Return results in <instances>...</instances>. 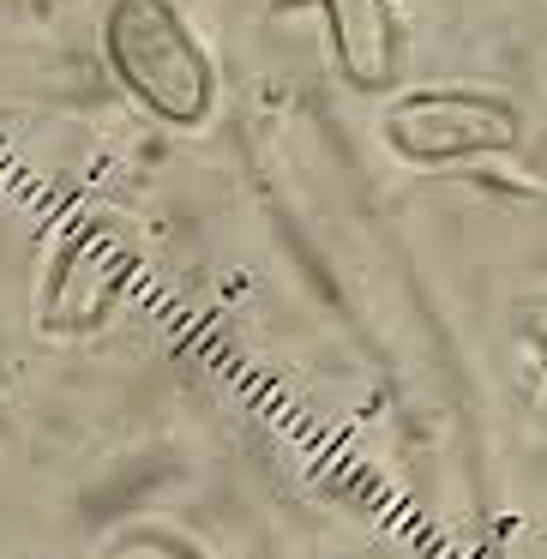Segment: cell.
Masks as SVG:
<instances>
[{"mask_svg":"<svg viewBox=\"0 0 547 559\" xmlns=\"http://www.w3.org/2000/svg\"><path fill=\"white\" fill-rule=\"evenodd\" d=\"M379 133L397 157L439 169V163L511 151L523 139V115L499 91H403V97H391Z\"/></svg>","mask_w":547,"mask_h":559,"instance_id":"obj_2","label":"cell"},{"mask_svg":"<svg viewBox=\"0 0 547 559\" xmlns=\"http://www.w3.org/2000/svg\"><path fill=\"white\" fill-rule=\"evenodd\" d=\"M331 31V61H337L343 85L385 97L397 85L403 67V25H397V0H319Z\"/></svg>","mask_w":547,"mask_h":559,"instance_id":"obj_3","label":"cell"},{"mask_svg":"<svg viewBox=\"0 0 547 559\" xmlns=\"http://www.w3.org/2000/svg\"><path fill=\"white\" fill-rule=\"evenodd\" d=\"M103 55L139 109L169 127H199L217 103V67L175 0H115L103 19Z\"/></svg>","mask_w":547,"mask_h":559,"instance_id":"obj_1","label":"cell"},{"mask_svg":"<svg viewBox=\"0 0 547 559\" xmlns=\"http://www.w3.org/2000/svg\"><path fill=\"white\" fill-rule=\"evenodd\" d=\"M103 559H205L193 542H181V535H169V530H127V535H115L109 542V554Z\"/></svg>","mask_w":547,"mask_h":559,"instance_id":"obj_4","label":"cell"}]
</instances>
